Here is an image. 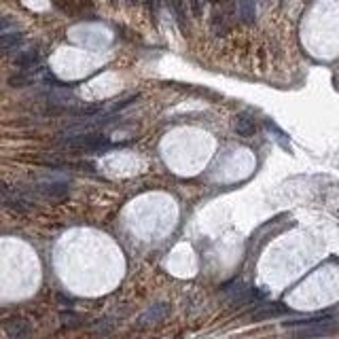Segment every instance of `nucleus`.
Listing matches in <instances>:
<instances>
[{
	"label": "nucleus",
	"mask_w": 339,
	"mask_h": 339,
	"mask_svg": "<svg viewBox=\"0 0 339 339\" xmlns=\"http://www.w3.org/2000/svg\"><path fill=\"white\" fill-rule=\"evenodd\" d=\"M59 144L70 149H83V151H108L119 144H113L102 134H91V131H81V134H64L57 138Z\"/></svg>",
	"instance_id": "nucleus-1"
},
{
	"label": "nucleus",
	"mask_w": 339,
	"mask_h": 339,
	"mask_svg": "<svg viewBox=\"0 0 339 339\" xmlns=\"http://www.w3.org/2000/svg\"><path fill=\"white\" fill-rule=\"evenodd\" d=\"M23 193H28V195H36L41 199H47V201H62L68 197L70 193V185L66 180H43V183H36L32 185L30 189H21Z\"/></svg>",
	"instance_id": "nucleus-2"
},
{
	"label": "nucleus",
	"mask_w": 339,
	"mask_h": 339,
	"mask_svg": "<svg viewBox=\"0 0 339 339\" xmlns=\"http://www.w3.org/2000/svg\"><path fill=\"white\" fill-rule=\"evenodd\" d=\"M267 297V293L261 288H254V286H246L242 288L238 295H233L231 299H229V303H231L233 308H242V306H257L261 303V301Z\"/></svg>",
	"instance_id": "nucleus-3"
},
{
	"label": "nucleus",
	"mask_w": 339,
	"mask_h": 339,
	"mask_svg": "<svg viewBox=\"0 0 339 339\" xmlns=\"http://www.w3.org/2000/svg\"><path fill=\"white\" fill-rule=\"evenodd\" d=\"M233 129H235V134L242 136V138H250L257 134V123H254V117L246 111V113H240L233 121Z\"/></svg>",
	"instance_id": "nucleus-4"
},
{
	"label": "nucleus",
	"mask_w": 339,
	"mask_h": 339,
	"mask_svg": "<svg viewBox=\"0 0 339 339\" xmlns=\"http://www.w3.org/2000/svg\"><path fill=\"white\" fill-rule=\"evenodd\" d=\"M288 312L286 306L282 303H267V306H259L257 312L250 314V320L259 322V320H269V318H278V316H284V314Z\"/></svg>",
	"instance_id": "nucleus-5"
},
{
	"label": "nucleus",
	"mask_w": 339,
	"mask_h": 339,
	"mask_svg": "<svg viewBox=\"0 0 339 339\" xmlns=\"http://www.w3.org/2000/svg\"><path fill=\"white\" fill-rule=\"evenodd\" d=\"M5 331H7V335L9 337H15V339H19V337H28L30 333H32V329H30V322L28 320H23V318H9L7 322H5Z\"/></svg>",
	"instance_id": "nucleus-6"
},
{
	"label": "nucleus",
	"mask_w": 339,
	"mask_h": 339,
	"mask_svg": "<svg viewBox=\"0 0 339 339\" xmlns=\"http://www.w3.org/2000/svg\"><path fill=\"white\" fill-rule=\"evenodd\" d=\"M167 314H170V308L165 306V303H159V306H153L147 314H142V316H140V324L138 326H142V329H144V326H151V324H157V322H161L165 316H167Z\"/></svg>",
	"instance_id": "nucleus-7"
},
{
	"label": "nucleus",
	"mask_w": 339,
	"mask_h": 339,
	"mask_svg": "<svg viewBox=\"0 0 339 339\" xmlns=\"http://www.w3.org/2000/svg\"><path fill=\"white\" fill-rule=\"evenodd\" d=\"M41 59V51L39 49H26L21 51L17 57H15V66L21 68V70H32Z\"/></svg>",
	"instance_id": "nucleus-8"
},
{
	"label": "nucleus",
	"mask_w": 339,
	"mask_h": 339,
	"mask_svg": "<svg viewBox=\"0 0 339 339\" xmlns=\"http://www.w3.org/2000/svg\"><path fill=\"white\" fill-rule=\"evenodd\" d=\"M23 41V32H0V51H9Z\"/></svg>",
	"instance_id": "nucleus-9"
},
{
	"label": "nucleus",
	"mask_w": 339,
	"mask_h": 339,
	"mask_svg": "<svg viewBox=\"0 0 339 339\" xmlns=\"http://www.w3.org/2000/svg\"><path fill=\"white\" fill-rule=\"evenodd\" d=\"M265 125H267V129L272 131V134H274V138H276V142L278 144H280V147L286 151V153H293V147H290V142H288V136L284 134V131L280 129V127H278L276 123H274V121H265Z\"/></svg>",
	"instance_id": "nucleus-10"
},
{
	"label": "nucleus",
	"mask_w": 339,
	"mask_h": 339,
	"mask_svg": "<svg viewBox=\"0 0 339 339\" xmlns=\"http://www.w3.org/2000/svg\"><path fill=\"white\" fill-rule=\"evenodd\" d=\"M32 83H34V75L30 70H23V72H19V75H13L9 79L11 87H28V85H32Z\"/></svg>",
	"instance_id": "nucleus-11"
},
{
	"label": "nucleus",
	"mask_w": 339,
	"mask_h": 339,
	"mask_svg": "<svg viewBox=\"0 0 339 339\" xmlns=\"http://www.w3.org/2000/svg\"><path fill=\"white\" fill-rule=\"evenodd\" d=\"M240 17L244 23L254 21V0H242L240 3Z\"/></svg>",
	"instance_id": "nucleus-12"
},
{
	"label": "nucleus",
	"mask_w": 339,
	"mask_h": 339,
	"mask_svg": "<svg viewBox=\"0 0 339 339\" xmlns=\"http://www.w3.org/2000/svg\"><path fill=\"white\" fill-rule=\"evenodd\" d=\"M242 288H246V284L242 282V280H231V282H227V284H223L221 286V290H223V295H227L229 299H231L233 295H238Z\"/></svg>",
	"instance_id": "nucleus-13"
},
{
	"label": "nucleus",
	"mask_w": 339,
	"mask_h": 339,
	"mask_svg": "<svg viewBox=\"0 0 339 339\" xmlns=\"http://www.w3.org/2000/svg\"><path fill=\"white\" fill-rule=\"evenodd\" d=\"M59 320H62L64 326H79L83 322V316L81 314H75V312H62L59 314Z\"/></svg>",
	"instance_id": "nucleus-14"
},
{
	"label": "nucleus",
	"mask_w": 339,
	"mask_h": 339,
	"mask_svg": "<svg viewBox=\"0 0 339 339\" xmlns=\"http://www.w3.org/2000/svg\"><path fill=\"white\" fill-rule=\"evenodd\" d=\"M11 26H13V21H11L9 17H0V32H5V30H9Z\"/></svg>",
	"instance_id": "nucleus-15"
}]
</instances>
